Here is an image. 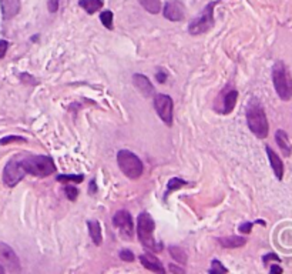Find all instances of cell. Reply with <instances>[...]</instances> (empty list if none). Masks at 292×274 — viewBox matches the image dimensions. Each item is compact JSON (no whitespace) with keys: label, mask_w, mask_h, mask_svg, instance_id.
Wrapping results in <instances>:
<instances>
[{"label":"cell","mask_w":292,"mask_h":274,"mask_svg":"<svg viewBox=\"0 0 292 274\" xmlns=\"http://www.w3.org/2000/svg\"><path fill=\"white\" fill-rule=\"evenodd\" d=\"M246 122L249 130L260 139H265L269 131L267 114L258 100L252 99L246 107Z\"/></svg>","instance_id":"6da1fadb"},{"label":"cell","mask_w":292,"mask_h":274,"mask_svg":"<svg viewBox=\"0 0 292 274\" xmlns=\"http://www.w3.org/2000/svg\"><path fill=\"white\" fill-rule=\"evenodd\" d=\"M64 193H66L67 199L72 200V201H74V200L77 199V196H78V190L74 186H66L64 187Z\"/></svg>","instance_id":"484cf974"},{"label":"cell","mask_w":292,"mask_h":274,"mask_svg":"<svg viewBox=\"0 0 292 274\" xmlns=\"http://www.w3.org/2000/svg\"><path fill=\"white\" fill-rule=\"evenodd\" d=\"M154 230H155L154 219L150 216V213H141L137 219V236L144 247L158 253L163 250V244L154 239L153 236Z\"/></svg>","instance_id":"7a4b0ae2"},{"label":"cell","mask_w":292,"mask_h":274,"mask_svg":"<svg viewBox=\"0 0 292 274\" xmlns=\"http://www.w3.org/2000/svg\"><path fill=\"white\" fill-rule=\"evenodd\" d=\"M78 4L89 13L93 15L103 7V0H80Z\"/></svg>","instance_id":"d6986e66"},{"label":"cell","mask_w":292,"mask_h":274,"mask_svg":"<svg viewBox=\"0 0 292 274\" xmlns=\"http://www.w3.org/2000/svg\"><path fill=\"white\" fill-rule=\"evenodd\" d=\"M218 242L222 247H227V249H238V247H243L246 244V240L244 237H238V236L222 237V239H218Z\"/></svg>","instance_id":"e0dca14e"},{"label":"cell","mask_w":292,"mask_h":274,"mask_svg":"<svg viewBox=\"0 0 292 274\" xmlns=\"http://www.w3.org/2000/svg\"><path fill=\"white\" fill-rule=\"evenodd\" d=\"M169 270L172 272V273H184V269H180V267H174V266H170Z\"/></svg>","instance_id":"d590c367"},{"label":"cell","mask_w":292,"mask_h":274,"mask_svg":"<svg viewBox=\"0 0 292 274\" xmlns=\"http://www.w3.org/2000/svg\"><path fill=\"white\" fill-rule=\"evenodd\" d=\"M120 258L124 260V261H127V263H130V261H134V254L127 249L120 250Z\"/></svg>","instance_id":"83f0119b"},{"label":"cell","mask_w":292,"mask_h":274,"mask_svg":"<svg viewBox=\"0 0 292 274\" xmlns=\"http://www.w3.org/2000/svg\"><path fill=\"white\" fill-rule=\"evenodd\" d=\"M87 227H89L92 240L94 242L96 246H100L101 244V226H100V223L97 220H92L87 223Z\"/></svg>","instance_id":"ac0fdd59"},{"label":"cell","mask_w":292,"mask_h":274,"mask_svg":"<svg viewBox=\"0 0 292 274\" xmlns=\"http://www.w3.org/2000/svg\"><path fill=\"white\" fill-rule=\"evenodd\" d=\"M96 192H97L96 181H94V180H92V181H90V189H89V193H90V194H94Z\"/></svg>","instance_id":"836d02e7"},{"label":"cell","mask_w":292,"mask_h":274,"mask_svg":"<svg viewBox=\"0 0 292 274\" xmlns=\"http://www.w3.org/2000/svg\"><path fill=\"white\" fill-rule=\"evenodd\" d=\"M251 228H252V223H243V225L240 226V231L241 233H249Z\"/></svg>","instance_id":"1f68e13d"},{"label":"cell","mask_w":292,"mask_h":274,"mask_svg":"<svg viewBox=\"0 0 292 274\" xmlns=\"http://www.w3.org/2000/svg\"><path fill=\"white\" fill-rule=\"evenodd\" d=\"M7 49H9V43H7L6 40H0V59L4 57V54H6Z\"/></svg>","instance_id":"f1b7e54d"},{"label":"cell","mask_w":292,"mask_h":274,"mask_svg":"<svg viewBox=\"0 0 292 274\" xmlns=\"http://www.w3.org/2000/svg\"><path fill=\"white\" fill-rule=\"evenodd\" d=\"M100 19H101V23L107 29H113V12H110V10L103 12L100 15Z\"/></svg>","instance_id":"603a6c76"},{"label":"cell","mask_w":292,"mask_h":274,"mask_svg":"<svg viewBox=\"0 0 292 274\" xmlns=\"http://www.w3.org/2000/svg\"><path fill=\"white\" fill-rule=\"evenodd\" d=\"M267 154L268 159H269V163H271V167H272L274 173L277 176V178L282 180V177H284V164H282V160L278 157V154L271 149L269 146H267Z\"/></svg>","instance_id":"4fadbf2b"},{"label":"cell","mask_w":292,"mask_h":274,"mask_svg":"<svg viewBox=\"0 0 292 274\" xmlns=\"http://www.w3.org/2000/svg\"><path fill=\"white\" fill-rule=\"evenodd\" d=\"M269 260H274V261H277V263H279L281 260H279V257L277 256V254H274V253H269L267 256H264V263L267 264Z\"/></svg>","instance_id":"f546056e"},{"label":"cell","mask_w":292,"mask_h":274,"mask_svg":"<svg viewBox=\"0 0 292 274\" xmlns=\"http://www.w3.org/2000/svg\"><path fill=\"white\" fill-rule=\"evenodd\" d=\"M185 184H187V183H185L184 180L174 177V178H171L170 181H169L167 190H169V193H171V192H174V190H177V189H180V187H183V186H185Z\"/></svg>","instance_id":"cb8c5ba5"},{"label":"cell","mask_w":292,"mask_h":274,"mask_svg":"<svg viewBox=\"0 0 292 274\" xmlns=\"http://www.w3.org/2000/svg\"><path fill=\"white\" fill-rule=\"evenodd\" d=\"M59 9V0H49V10L51 13L57 12Z\"/></svg>","instance_id":"4dcf8cb0"},{"label":"cell","mask_w":292,"mask_h":274,"mask_svg":"<svg viewBox=\"0 0 292 274\" xmlns=\"http://www.w3.org/2000/svg\"><path fill=\"white\" fill-rule=\"evenodd\" d=\"M0 263L12 273L20 272V260L10 246L0 242Z\"/></svg>","instance_id":"30bf717a"},{"label":"cell","mask_w":292,"mask_h":274,"mask_svg":"<svg viewBox=\"0 0 292 274\" xmlns=\"http://www.w3.org/2000/svg\"><path fill=\"white\" fill-rule=\"evenodd\" d=\"M272 81L278 96L288 101L292 97V77L284 62H277L272 67Z\"/></svg>","instance_id":"3957f363"},{"label":"cell","mask_w":292,"mask_h":274,"mask_svg":"<svg viewBox=\"0 0 292 274\" xmlns=\"http://www.w3.org/2000/svg\"><path fill=\"white\" fill-rule=\"evenodd\" d=\"M13 142H26V139L20 136H7L0 140V145H7V143H13Z\"/></svg>","instance_id":"4316f807"},{"label":"cell","mask_w":292,"mask_h":274,"mask_svg":"<svg viewBox=\"0 0 292 274\" xmlns=\"http://www.w3.org/2000/svg\"><path fill=\"white\" fill-rule=\"evenodd\" d=\"M238 99V92L231 89L228 92L224 93V97H222V109H221V113L222 114H230L234 107H235V103Z\"/></svg>","instance_id":"5bb4252c"},{"label":"cell","mask_w":292,"mask_h":274,"mask_svg":"<svg viewBox=\"0 0 292 274\" xmlns=\"http://www.w3.org/2000/svg\"><path fill=\"white\" fill-rule=\"evenodd\" d=\"M164 17L171 22H181L185 17V7L180 0H170L164 6Z\"/></svg>","instance_id":"8fae6325"},{"label":"cell","mask_w":292,"mask_h":274,"mask_svg":"<svg viewBox=\"0 0 292 274\" xmlns=\"http://www.w3.org/2000/svg\"><path fill=\"white\" fill-rule=\"evenodd\" d=\"M215 4H217V1L208 3L205 6V9L190 23L188 32L191 34H194V36L202 34V33L208 32L214 26V6Z\"/></svg>","instance_id":"8992f818"},{"label":"cell","mask_w":292,"mask_h":274,"mask_svg":"<svg viewBox=\"0 0 292 274\" xmlns=\"http://www.w3.org/2000/svg\"><path fill=\"white\" fill-rule=\"evenodd\" d=\"M154 107L157 114L161 117V120L166 125H172V110H174V103L172 99L167 95H157L154 99Z\"/></svg>","instance_id":"9c48e42d"},{"label":"cell","mask_w":292,"mask_h":274,"mask_svg":"<svg viewBox=\"0 0 292 274\" xmlns=\"http://www.w3.org/2000/svg\"><path fill=\"white\" fill-rule=\"evenodd\" d=\"M26 173L36 177H47L56 172L54 160L49 156H27L22 157Z\"/></svg>","instance_id":"277c9868"},{"label":"cell","mask_w":292,"mask_h":274,"mask_svg":"<svg viewBox=\"0 0 292 274\" xmlns=\"http://www.w3.org/2000/svg\"><path fill=\"white\" fill-rule=\"evenodd\" d=\"M133 80H134V84H136V87L144 95V96H151L153 95V92H154V87H153V84H151V81L148 80V77L144 75H134L133 77Z\"/></svg>","instance_id":"2e32d148"},{"label":"cell","mask_w":292,"mask_h":274,"mask_svg":"<svg viewBox=\"0 0 292 274\" xmlns=\"http://www.w3.org/2000/svg\"><path fill=\"white\" fill-rule=\"evenodd\" d=\"M113 223L120 230L123 239L125 240H131L134 236V223H133V217L127 210H120L114 214L113 217Z\"/></svg>","instance_id":"ba28073f"},{"label":"cell","mask_w":292,"mask_h":274,"mask_svg":"<svg viewBox=\"0 0 292 274\" xmlns=\"http://www.w3.org/2000/svg\"><path fill=\"white\" fill-rule=\"evenodd\" d=\"M23 156H15L7 161L3 170V181L7 187H15L20 180H23L27 173H26L23 163H22Z\"/></svg>","instance_id":"52a82bcc"},{"label":"cell","mask_w":292,"mask_h":274,"mask_svg":"<svg viewBox=\"0 0 292 274\" xmlns=\"http://www.w3.org/2000/svg\"><path fill=\"white\" fill-rule=\"evenodd\" d=\"M271 273H282V267H279V266H277V264H274V266H271Z\"/></svg>","instance_id":"e575fe53"},{"label":"cell","mask_w":292,"mask_h":274,"mask_svg":"<svg viewBox=\"0 0 292 274\" xmlns=\"http://www.w3.org/2000/svg\"><path fill=\"white\" fill-rule=\"evenodd\" d=\"M275 142H277L278 147L281 149L282 154H284L285 157H290V156H291L292 153L291 142H290L288 134H287L284 130H277V133H275Z\"/></svg>","instance_id":"9a60e30c"},{"label":"cell","mask_w":292,"mask_h":274,"mask_svg":"<svg viewBox=\"0 0 292 274\" xmlns=\"http://www.w3.org/2000/svg\"><path fill=\"white\" fill-rule=\"evenodd\" d=\"M138 1L151 15H157L160 12V9H161V1L160 0H138Z\"/></svg>","instance_id":"ffe728a7"},{"label":"cell","mask_w":292,"mask_h":274,"mask_svg":"<svg viewBox=\"0 0 292 274\" xmlns=\"http://www.w3.org/2000/svg\"><path fill=\"white\" fill-rule=\"evenodd\" d=\"M170 254L171 257H172L177 263H181V264H185V263H187V254H185V251L183 249L175 247V246H171Z\"/></svg>","instance_id":"44dd1931"},{"label":"cell","mask_w":292,"mask_h":274,"mask_svg":"<svg viewBox=\"0 0 292 274\" xmlns=\"http://www.w3.org/2000/svg\"><path fill=\"white\" fill-rule=\"evenodd\" d=\"M117 163L120 170L131 180H136L143 175L144 170L143 161L137 154H134L130 150H120L117 153Z\"/></svg>","instance_id":"5b68a950"},{"label":"cell","mask_w":292,"mask_h":274,"mask_svg":"<svg viewBox=\"0 0 292 274\" xmlns=\"http://www.w3.org/2000/svg\"><path fill=\"white\" fill-rule=\"evenodd\" d=\"M155 77H157V80H158L160 83H164V81H166V79H167V75H166L163 70H158V72L155 73Z\"/></svg>","instance_id":"d6a6232c"},{"label":"cell","mask_w":292,"mask_h":274,"mask_svg":"<svg viewBox=\"0 0 292 274\" xmlns=\"http://www.w3.org/2000/svg\"><path fill=\"white\" fill-rule=\"evenodd\" d=\"M3 272H4V270H3V267H1V266H0V274L3 273Z\"/></svg>","instance_id":"8d00e7d4"},{"label":"cell","mask_w":292,"mask_h":274,"mask_svg":"<svg viewBox=\"0 0 292 274\" xmlns=\"http://www.w3.org/2000/svg\"><path fill=\"white\" fill-rule=\"evenodd\" d=\"M228 270L219 263L218 260H213L211 261V270H210V273L211 274H222V273H227Z\"/></svg>","instance_id":"d4e9b609"},{"label":"cell","mask_w":292,"mask_h":274,"mask_svg":"<svg viewBox=\"0 0 292 274\" xmlns=\"http://www.w3.org/2000/svg\"><path fill=\"white\" fill-rule=\"evenodd\" d=\"M140 261H141V264L146 267L147 270H150V272H154V273H161V274L166 273V269L163 267L161 261H160L158 258H155L154 256H150V254H143V256H140Z\"/></svg>","instance_id":"7c38bea8"},{"label":"cell","mask_w":292,"mask_h":274,"mask_svg":"<svg viewBox=\"0 0 292 274\" xmlns=\"http://www.w3.org/2000/svg\"><path fill=\"white\" fill-rule=\"evenodd\" d=\"M84 180V176L81 175H60L57 176V181L60 183H81Z\"/></svg>","instance_id":"7402d4cb"}]
</instances>
